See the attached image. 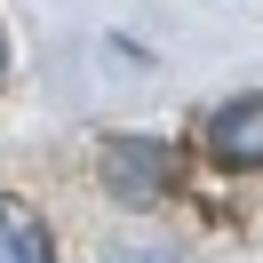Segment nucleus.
<instances>
[{
  "label": "nucleus",
  "mask_w": 263,
  "mask_h": 263,
  "mask_svg": "<svg viewBox=\"0 0 263 263\" xmlns=\"http://www.w3.org/2000/svg\"><path fill=\"white\" fill-rule=\"evenodd\" d=\"M176 183H183L176 144H160V136H112L104 144V192L120 208H160Z\"/></svg>",
  "instance_id": "1"
},
{
  "label": "nucleus",
  "mask_w": 263,
  "mask_h": 263,
  "mask_svg": "<svg viewBox=\"0 0 263 263\" xmlns=\"http://www.w3.org/2000/svg\"><path fill=\"white\" fill-rule=\"evenodd\" d=\"M199 152H208L223 176H255L263 167V96H231L199 120Z\"/></svg>",
  "instance_id": "2"
},
{
  "label": "nucleus",
  "mask_w": 263,
  "mask_h": 263,
  "mask_svg": "<svg viewBox=\"0 0 263 263\" xmlns=\"http://www.w3.org/2000/svg\"><path fill=\"white\" fill-rule=\"evenodd\" d=\"M0 263H56V231L24 192H0Z\"/></svg>",
  "instance_id": "3"
},
{
  "label": "nucleus",
  "mask_w": 263,
  "mask_h": 263,
  "mask_svg": "<svg viewBox=\"0 0 263 263\" xmlns=\"http://www.w3.org/2000/svg\"><path fill=\"white\" fill-rule=\"evenodd\" d=\"M0 80H8V40H0Z\"/></svg>",
  "instance_id": "4"
}]
</instances>
